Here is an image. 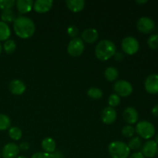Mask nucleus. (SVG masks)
Segmentation results:
<instances>
[{"instance_id": "nucleus-1", "label": "nucleus", "mask_w": 158, "mask_h": 158, "mask_svg": "<svg viewBox=\"0 0 158 158\" xmlns=\"http://www.w3.org/2000/svg\"><path fill=\"white\" fill-rule=\"evenodd\" d=\"M15 33L21 39L32 36L35 31V26L31 19L26 16H19L13 23Z\"/></svg>"}, {"instance_id": "nucleus-2", "label": "nucleus", "mask_w": 158, "mask_h": 158, "mask_svg": "<svg viewBox=\"0 0 158 158\" xmlns=\"http://www.w3.org/2000/svg\"><path fill=\"white\" fill-rule=\"evenodd\" d=\"M116 52V46L112 41L104 40L97 45L95 49L96 56L98 60L106 61L114 56Z\"/></svg>"}, {"instance_id": "nucleus-3", "label": "nucleus", "mask_w": 158, "mask_h": 158, "mask_svg": "<svg viewBox=\"0 0 158 158\" xmlns=\"http://www.w3.org/2000/svg\"><path fill=\"white\" fill-rule=\"evenodd\" d=\"M108 151L112 158H128L131 153L128 145L118 140L110 143Z\"/></svg>"}, {"instance_id": "nucleus-4", "label": "nucleus", "mask_w": 158, "mask_h": 158, "mask_svg": "<svg viewBox=\"0 0 158 158\" xmlns=\"http://www.w3.org/2000/svg\"><path fill=\"white\" fill-rule=\"evenodd\" d=\"M135 131L141 138L150 140L155 135L156 130L153 123L147 120H142L137 123Z\"/></svg>"}, {"instance_id": "nucleus-5", "label": "nucleus", "mask_w": 158, "mask_h": 158, "mask_svg": "<svg viewBox=\"0 0 158 158\" xmlns=\"http://www.w3.org/2000/svg\"><path fill=\"white\" fill-rule=\"evenodd\" d=\"M121 47L125 53L128 55H134L139 50L140 44L136 38L133 36H127L122 40Z\"/></svg>"}, {"instance_id": "nucleus-6", "label": "nucleus", "mask_w": 158, "mask_h": 158, "mask_svg": "<svg viewBox=\"0 0 158 158\" xmlns=\"http://www.w3.org/2000/svg\"><path fill=\"white\" fill-rule=\"evenodd\" d=\"M84 43L80 38H74L71 40L67 46V52L71 56L78 57L83 54L84 51Z\"/></svg>"}, {"instance_id": "nucleus-7", "label": "nucleus", "mask_w": 158, "mask_h": 158, "mask_svg": "<svg viewBox=\"0 0 158 158\" xmlns=\"http://www.w3.org/2000/svg\"><path fill=\"white\" fill-rule=\"evenodd\" d=\"M114 89L116 94L119 97H126L131 95L133 93V86L131 83L127 80H120L114 83Z\"/></svg>"}, {"instance_id": "nucleus-8", "label": "nucleus", "mask_w": 158, "mask_h": 158, "mask_svg": "<svg viewBox=\"0 0 158 158\" xmlns=\"http://www.w3.org/2000/svg\"><path fill=\"white\" fill-rule=\"evenodd\" d=\"M137 28L140 32L150 33L155 29V23L154 20L148 16H143L138 19L137 23Z\"/></svg>"}, {"instance_id": "nucleus-9", "label": "nucleus", "mask_w": 158, "mask_h": 158, "mask_svg": "<svg viewBox=\"0 0 158 158\" xmlns=\"http://www.w3.org/2000/svg\"><path fill=\"white\" fill-rule=\"evenodd\" d=\"M144 88L150 94H158V74L153 73L147 77Z\"/></svg>"}, {"instance_id": "nucleus-10", "label": "nucleus", "mask_w": 158, "mask_h": 158, "mask_svg": "<svg viewBox=\"0 0 158 158\" xmlns=\"http://www.w3.org/2000/svg\"><path fill=\"white\" fill-rule=\"evenodd\" d=\"M158 145L153 140H148L141 148V154L145 157L152 158L157 154Z\"/></svg>"}, {"instance_id": "nucleus-11", "label": "nucleus", "mask_w": 158, "mask_h": 158, "mask_svg": "<svg viewBox=\"0 0 158 158\" xmlns=\"http://www.w3.org/2000/svg\"><path fill=\"white\" fill-rule=\"evenodd\" d=\"M19 151L18 145L14 143H8L3 147L2 156L3 158H16Z\"/></svg>"}, {"instance_id": "nucleus-12", "label": "nucleus", "mask_w": 158, "mask_h": 158, "mask_svg": "<svg viewBox=\"0 0 158 158\" xmlns=\"http://www.w3.org/2000/svg\"><path fill=\"white\" fill-rule=\"evenodd\" d=\"M101 119L105 124H112L117 119V112L110 106L105 107L102 111Z\"/></svg>"}, {"instance_id": "nucleus-13", "label": "nucleus", "mask_w": 158, "mask_h": 158, "mask_svg": "<svg viewBox=\"0 0 158 158\" xmlns=\"http://www.w3.org/2000/svg\"><path fill=\"white\" fill-rule=\"evenodd\" d=\"M123 117L125 121L129 124H134L136 123L138 120L139 114L137 110L134 107H127L123 113Z\"/></svg>"}, {"instance_id": "nucleus-14", "label": "nucleus", "mask_w": 158, "mask_h": 158, "mask_svg": "<svg viewBox=\"0 0 158 158\" xmlns=\"http://www.w3.org/2000/svg\"><path fill=\"white\" fill-rule=\"evenodd\" d=\"M53 2L52 0H37L33 3V9L38 13H46L50 10Z\"/></svg>"}, {"instance_id": "nucleus-15", "label": "nucleus", "mask_w": 158, "mask_h": 158, "mask_svg": "<svg viewBox=\"0 0 158 158\" xmlns=\"http://www.w3.org/2000/svg\"><path fill=\"white\" fill-rule=\"evenodd\" d=\"M82 39L83 42L86 43H94L98 40L99 33L97 29L89 28V29H85L81 35Z\"/></svg>"}, {"instance_id": "nucleus-16", "label": "nucleus", "mask_w": 158, "mask_h": 158, "mask_svg": "<svg viewBox=\"0 0 158 158\" xmlns=\"http://www.w3.org/2000/svg\"><path fill=\"white\" fill-rule=\"evenodd\" d=\"M9 89L14 95H22L26 91V85L20 80H14L9 83Z\"/></svg>"}, {"instance_id": "nucleus-17", "label": "nucleus", "mask_w": 158, "mask_h": 158, "mask_svg": "<svg viewBox=\"0 0 158 158\" xmlns=\"http://www.w3.org/2000/svg\"><path fill=\"white\" fill-rule=\"evenodd\" d=\"M33 3L32 0H17L15 2V6L19 13L26 14L30 12Z\"/></svg>"}, {"instance_id": "nucleus-18", "label": "nucleus", "mask_w": 158, "mask_h": 158, "mask_svg": "<svg viewBox=\"0 0 158 158\" xmlns=\"http://www.w3.org/2000/svg\"><path fill=\"white\" fill-rule=\"evenodd\" d=\"M66 4L69 10L73 12H79L84 8L85 2L83 0H67Z\"/></svg>"}, {"instance_id": "nucleus-19", "label": "nucleus", "mask_w": 158, "mask_h": 158, "mask_svg": "<svg viewBox=\"0 0 158 158\" xmlns=\"http://www.w3.org/2000/svg\"><path fill=\"white\" fill-rule=\"evenodd\" d=\"M42 148L47 154H52L56 151V141L50 137H46L42 141Z\"/></svg>"}, {"instance_id": "nucleus-20", "label": "nucleus", "mask_w": 158, "mask_h": 158, "mask_svg": "<svg viewBox=\"0 0 158 158\" xmlns=\"http://www.w3.org/2000/svg\"><path fill=\"white\" fill-rule=\"evenodd\" d=\"M16 18L17 17L15 15V12H14L12 9H4L1 13L2 22H4L6 23H12V22L14 23V21H15Z\"/></svg>"}, {"instance_id": "nucleus-21", "label": "nucleus", "mask_w": 158, "mask_h": 158, "mask_svg": "<svg viewBox=\"0 0 158 158\" xmlns=\"http://www.w3.org/2000/svg\"><path fill=\"white\" fill-rule=\"evenodd\" d=\"M11 35V30L7 23L0 21V41H6Z\"/></svg>"}, {"instance_id": "nucleus-22", "label": "nucleus", "mask_w": 158, "mask_h": 158, "mask_svg": "<svg viewBox=\"0 0 158 158\" xmlns=\"http://www.w3.org/2000/svg\"><path fill=\"white\" fill-rule=\"evenodd\" d=\"M104 76L108 81L113 82L117 80L118 77V70L114 66H110L105 70Z\"/></svg>"}, {"instance_id": "nucleus-23", "label": "nucleus", "mask_w": 158, "mask_h": 158, "mask_svg": "<svg viewBox=\"0 0 158 158\" xmlns=\"http://www.w3.org/2000/svg\"><path fill=\"white\" fill-rule=\"evenodd\" d=\"M128 147L130 150H134V151H139L141 149L143 143H142L141 139L139 137H134L131 138V140L128 142Z\"/></svg>"}, {"instance_id": "nucleus-24", "label": "nucleus", "mask_w": 158, "mask_h": 158, "mask_svg": "<svg viewBox=\"0 0 158 158\" xmlns=\"http://www.w3.org/2000/svg\"><path fill=\"white\" fill-rule=\"evenodd\" d=\"M11 125V120L7 115L0 114V131L9 129Z\"/></svg>"}, {"instance_id": "nucleus-25", "label": "nucleus", "mask_w": 158, "mask_h": 158, "mask_svg": "<svg viewBox=\"0 0 158 158\" xmlns=\"http://www.w3.org/2000/svg\"><path fill=\"white\" fill-rule=\"evenodd\" d=\"M23 132L21 129L17 127H12L9 129V136L11 139L14 140H19L21 139Z\"/></svg>"}, {"instance_id": "nucleus-26", "label": "nucleus", "mask_w": 158, "mask_h": 158, "mask_svg": "<svg viewBox=\"0 0 158 158\" xmlns=\"http://www.w3.org/2000/svg\"><path fill=\"white\" fill-rule=\"evenodd\" d=\"M16 49V44L13 40H8L3 44V49L7 54H11L15 52Z\"/></svg>"}, {"instance_id": "nucleus-27", "label": "nucleus", "mask_w": 158, "mask_h": 158, "mask_svg": "<svg viewBox=\"0 0 158 158\" xmlns=\"http://www.w3.org/2000/svg\"><path fill=\"white\" fill-rule=\"evenodd\" d=\"M87 95L94 100H99L103 97V92L99 88L92 87L88 89Z\"/></svg>"}, {"instance_id": "nucleus-28", "label": "nucleus", "mask_w": 158, "mask_h": 158, "mask_svg": "<svg viewBox=\"0 0 158 158\" xmlns=\"http://www.w3.org/2000/svg\"><path fill=\"white\" fill-rule=\"evenodd\" d=\"M148 46L151 48V49H158V35L157 34H153L151 36L148 38Z\"/></svg>"}, {"instance_id": "nucleus-29", "label": "nucleus", "mask_w": 158, "mask_h": 158, "mask_svg": "<svg viewBox=\"0 0 158 158\" xmlns=\"http://www.w3.org/2000/svg\"><path fill=\"white\" fill-rule=\"evenodd\" d=\"M122 134L125 137H132L135 134V128L131 125H126L122 129Z\"/></svg>"}, {"instance_id": "nucleus-30", "label": "nucleus", "mask_w": 158, "mask_h": 158, "mask_svg": "<svg viewBox=\"0 0 158 158\" xmlns=\"http://www.w3.org/2000/svg\"><path fill=\"white\" fill-rule=\"evenodd\" d=\"M120 103V97H119L117 94H113L110 96L109 99H108V103H109L110 106L112 108L117 106Z\"/></svg>"}, {"instance_id": "nucleus-31", "label": "nucleus", "mask_w": 158, "mask_h": 158, "mask_svg": "<svg viewBox=\"0 0 158 158\" xmlns=\"http://www.w3.org/2000/svg\"><path fill=\"white\" fill-rule=\"evenodd\" d=\"M15 5V1L14 0H0V9H12Z\"/></svg>"}, {"instance_id": "nucleus-32", "label": "nucleus", "mask_w": 158, "mask_h": 158, "mask_svg": "<svg viewBox=\"0 0 158 158\" xmlns=\"http://www.w3.org/2000/svg\"><path fill=\"white\" fill-rule=\"evenodd\" d=\"M67 32L69 34V35L70 37H72L73 39L77 38V35H78L79 29H77V27H76L75 26H70L67 29Z\"/></svg>"}, {"instance_id": "nucleus-33", "label": "nucleus", "mask_w": 158, "mask_h": 158, "mask_svg": "<svg viewBox=\"0 0 158 158\" xmlns=\"http://www.w3.org/2000/svg\"><path fill=\"white\" fill-rule=\"evenodd\" d=\"M31 158H51L50 154L46 152H37L34 154Z\"/></svg>"}, {"instance_id": "nucleus-34", "label": "nucleus", "mask_w": 158, "mask_h": 158, "mask_svg": "<svg viewBox=\"0 0 158 158\" xmlns=\"http://www.w3.org/2000/svg\"><path fill=\"white\" fill-rule=\"evenodd\" d=\"M50 154L51 158H64V155H63V152L60 151H55Z\"/></svg>"}, {"instance_id": "nucleus-35", "label": "nucleus", "mask_w": 158, "mask_h": 158, "mask_svg": "<svg viewBox=\"0 0 158 158\" xmlns=\"http://www.w3.org/2000/svg\"><path fill=\"white\" fill-rule=\"evenodd\" d=\"M29 147H30V145L29 144V143H27V142H23V143H20V145L19 146V151H26L29 149Z\"/></svg>"}, {"instance_id": "nucleus-36", "label": "nucleus", "mask_w": 158, "mask_h": 158, "mask_svg": "<svg viewBox=\"0 0 158 158\" xmlns=\"http://www.w3.org/2000/svg\"><path fill=\"white\" fill-rule=\"evenodd\" d=\"M114 56L115 58V60H117V61H121L123 59V57H124L123 56V54L120 52H116Z\"/></svg>"}, {"instance_id": "nucleus-37", "label": "nucleus", "mask_w": 158, "mask_h": 158, "mask_svg": "<svg viewBox=\"0 0 158 158\" xmlns=\"http://www.w3.org/2000/svg\"><path fill=\"white\" fill-rule=\"evenodd\" d=\"M128 158H146V157L141 154V152H136V153H134L133 154H131V156H129V157Z\"/></svg>"}, {"instance_id": "nucleus-38", "label": "nucleus", "mask_w": 158, "mask_h": 158, "mask_svg": "<svg viewBox=\"0 0 158 158\" xmlns=\"http://www.w3.org/2000/svg\"><path fill=\"white\" fill-rule=\"evenodd\" d=\"M151 113H152L153 116H154L155 117H157L158 118V104L155 105L154 107L151 110Z\"/></svg>"}, {"instance_id": "nucleus-39", "label": "nucleus", "mask_w": 158, "mask_h": 158, "mask_svg": "<svg viewBox=\"0 0 158 158\" xmlns=\"http://www.w3.org/2000/svg\"><path fill=\"white\" fill-rule=\"evenodd\" d=\"M136 2L139 3V4H143V3L148 2V1L147 0H144V1H136Z\"/></svg>"}, {"instance_id": "nucleus-40", "label": "nucleus", "mask_w": 158, "mask_h": 158, "mask_svg": "<svg viewBox=\"0 0 158 158\" xmlns=\"http://www.w3.org/2000/svg\"><path fill=\"white\" fill-rule=\"evenodd\" d=\"M154 141L156 142V143H157V144H158V134L155 136V140H154Z\"/></svg>"}, {"instance_id": "nucleus-41", "label": "nucleus", "mask_w": 158, "mask_h": 158, "mask_svg": "<svg viewBox=\"0 0 158 158\" xmlns=\"http://www.w3.org/2000/svg\"><path fill=\"white\" fill-rule=\"evenodd\" d=\"M2 46L1 43H0V54L2 53Z\"/></svg>"}, {"instance_id": "nucleus-42", "label": "nucleus", "mask_w": 158, "mask_h": 158, "mask_svg": "<svg viewBox=\"0 0 158 158\" xmlns=\"http://www.w3.org/2000/svg\"><path fill=\"white\" fill-rule=\"evenodd\" d=\"M16 158H27V157H24V156H18Z\"/></svg>"}, {"instance_id": "nucleus-43", "label": "nucleus", "mask_w": 158, "mask_h": 158, "mask_svg": "<svg viewBox=\"0 0 158 158\" xmlns=\"http://www.w3.org/2000/svg\"><path fill=\"white\" fill-rule=\"evenodd\" d=\"M157 154H158V148H157Z\"/></svg>"}, {"instance_id": "nucleus-44", "label": "nucleus", "mask_w": 158, "mask_h": 158, "mask_svg": "<svg viewBox=\"0 0 158 158\" xmlns=\"http://www.w3.org/2000/svg\"><path fill=\"white\" fill-rule=\"evenodd\" d=\"M0 157H1V153H0Z\"/></svg>"}]
</instances>
